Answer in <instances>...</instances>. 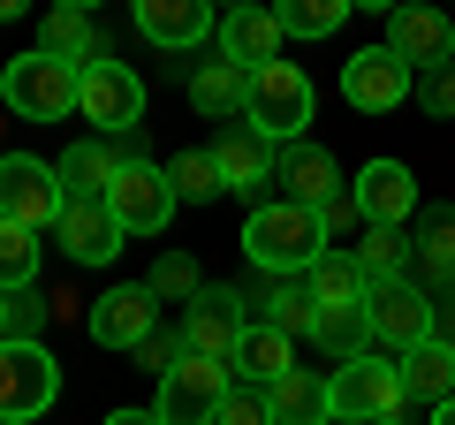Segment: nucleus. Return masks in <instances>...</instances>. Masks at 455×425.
Wrapping results in <instances>:
<instances>
[{
    "label": "nucleus",
    "mask_w": 455,
    "mask_h": 425,
    "mask_svg": "<svg viewBox=\"0 0 455 425\" xmlns=\"http://www.w3.org/2000/svg\"><path fill=\"white\" fill-rule=\"evenodd\" d=\"M190 107H197V115H212V122H243V107H251V68L205 61V68L190 76Z\"/></svg>",
    "instance_id": "nucleus-23"
},
{
    "label": "nucleus",
    "mask_w": 455,
    "mask_h": 425,
    "mask_svg": "<svg viewBox=\"0 0 455 425\" xmlns=\"http://www.w3.org/2000/svg\"><path fill=\"white\" fill-rule=\"evenodd\" d=\"M38 319H46V296L38 289L8 296V334H16V342H38Z\"/></svg>",
    "instance_id": "nucleus-37"
},
{
    "label": "nucleus",
    "mask_w": 455,
    "mask_h": 425,
    "mask_svg": "<svg viewBox=\"0 0 455 425\" xmlns=\"http://www.w3.org/2000/svg\"><path fill=\"white\" fill-rule=\"evenodd\" d=\"M326 221L311 205H296V197H259V205L243 212V259L259 266V274H274V281H296V274H311V266L326 259Z\"/></svg>",
    "instance_id": "nucleus-1"
},
{
    "label": "nucleus",
    "mask_w": 455,
    "mask_h": 425,
    "mask_svg": "<svg viewBox=\"0 0 455 425\" xmlns=\"http://www.w3.org/2000/svg\"><path fill=\"white\" fill-rule=\"evenodd\" d=\"M46 53H61V61H76V53H92L99 61V38H92V16L84 8H53L46 16V38H38Z\"/></svg>",
    "instance_id": "nucleus-31"
},
{
    "label": "nucleus",
    "mask_w": 455,
    "mask_h": 425,
    "mask_svg": "<svg viewBox=\"0 0 455 425\" xmlns=\"http://www.w3.org/2000/svg\"><path fill=\"white\" fill-rule=\"evenodd\" d=\"M448 46H455V23L440 8H387V53H403L410 68H448Z\"/></svg>",
    "instance_id": "nucleus-16"
},
{
    "label": "nucleus",
    "mask_w": 455,
    "mask_h": 425,
    "mask_svg": "<svg viewBox=\"0 0 455 425\" xmlns=\"http://www.w3.org/2000/svg\"><path fill=\"white\" fill-rule=\"evenodd\" d=\"M274 167H281V182H289V197H296V205H311V212H326L341 190H349L341 167H334V152H319V145H281Z\"/></svg>",
    "instance_id": "nucleus-21"
},
{
    "label": "nucleus",
    "mask_w": 455,
    "mask_h": 425,
    "mask_svg": "<svg viewBox=\"0 0 455 425\" xmlns=\"http://www.w3.org/2000/svg\"><path fill=\"white\" fill-rule=\"evenodd\" d=\"M410 92H418V68H410L403 53H387V46H364V53L341 61V99H349L357 115H395Z\"/></svg>",
    "instance_id": "nucleus-11"
},
{
    "label": "nucleus",
    "mask_w": 455,
    "mask_h": 425,
    "mask_svg": "<svg viewBox=\"0 0 455 425\" xmlns=\"http://www.w3.org/2000/svg\"><path fill=\"white\" fill-rule=\"evenodd\" d=\"M212 167H220V190H235V197L259 205V182L274 175V145H266L259 130H243V122H228L220 145H212Z\"/></svg>",
    "instance_id": "nucleus-18"
},
{
    "label": "nucleus",
    "mask_w": 455,
    "mask_h": 425,
    "mask_svg": "<svg viewBox=\"0 0 455 425\" xmlns=\"http://www.w3.org/2000/svg\"><path fill=\"white\" fill-rule=\"evenodd\" d=\"M304 289H311L319 311H334V304H364V296H372V274L357 266V251H326V259L304 274Z\"/></svg>",
    "instance_id": "nucleus-24"
},
{
    "label": "nucleus",
    "mask_w": 455,
    "mask_h": 425,
    "mask_svg": "<svg viewBox=\"0 0 455 425\" xmlns=\"http://www.w3.org/2000/svg\"><path fill=\"white\" fill-rule=\"evenodd\" d=\"M319 221H326V236H334V229H349V221H364V212H357V197L341 190V197H334V205H326V212H319Z\"/></svg>",
    "instance_id": "nucleus-39"
},
{
    "label": "nucleus",
    "mask_w": 455,
    "mask_h": 425,
    "mask_svg": "<svg viewBox=\"0 0 455 425\" xmlns=\"http://www.w3.org/2000/svg\"><path fill=\"white\" fill-rule=\"evenodd\" d=\"M418 99H425V115H433V122H440V115L455 122V68H433V76L418 84Z\"/></svg>",
    "instance_id": "nucleus-38"
},
{
    "label": "nucleus",
    "mask_w": 455,
    "mask_h": 425,
    "mask_svg": "<svg viewBox=\"0 0 455 425\" xmlns=\"http://www.w3.org/2000/svg\"><path fill=\"white\" fill-rule=\"evenodd\" d=\"M433 334H440V342L455 349V311H448V319H433Z\"/></svg>",
    "instance_id": "nucleus-41"
},
{
    "label": "nucleus",
    "mask_w": 455,
    "mask_h": 425,
    "mask_svg": "<svg viewBox=\"0 0 455 425\" xmlns=\"http://www.w3.org/2000/svg\"><path fill=\"white\" fill-rule=\"evenodd\" d=\"M243 289H197V304L182 311V349L190 357H235V342H243Z\"/></svg>",
    "instance_id": "nucleus-13"
},
{
    "label": "nucleus",
    "mask_w": 455,
    "mask_h": 425,
    "mask_svg": "<svg viewBox=\"0 0 455 425\" xmlns=\"http://www.w3.org/2000/svg\"><path fill=\"white\" fill-rule=\"evenodd\" d=\"M418 266L433 281H455V212H440L433 229H425V244H418Z\"/></svg>",
    "instance_id": "nucleus-34"
},
{
    "label": "nucleus",
    "mask_w": 455,
    "mask_h": 425,
    "mask_svg": "<svg viewBox=\"0 0 455 425\" xmlns=\"http://www.w3.org/2000/svg\"><path fill=\"white\" fill-rule=\"evenodd\" d=\"M403 403H410L403 365H387L379 349H372V357H357V365H334V373H326V418H341V425H387Z\"/></svg>",
    "instance_id": "nucleus-3"
},
{
    "label": "nucleus",
    "mask_w": 455,
    "mask_h": 425,
    "mask_svg": "<svg viewBox=\"0 0 455 425\" xmlns=\"http://www.w3.org/2000/svg\"><path fill=\"white\" fill-rule=\"evenodd\" d=\"M259 319H266V327H281V334L296 342V334H311L319 304H311V289H304V281H274V289H266V304H259Z\"/></svg>",
    "instance_id": "nucleus-29"
},
{
    "label": "nucleus",
    "mask_w": 455,
    "mask_h": 425,
    "mask_svg": "<svg viewBox=\"0 0 455 425\" xmlns=\"http://www.w3.org/2000/svg\"><path fill=\"white\" fill-rule=\"evenodd\" d=\"M448 289H455V281H448Z\"/></svg>",
    "instance_id": "nucleus-46"
},
{
    "label": "nucleus",
    "mask_w": 455,
    "mask_h": 425,
    "mask_svg": "<svg viewBox=\"0 0 455 425\" xmlns=\"http://www.w3.org/2000/svg\"><path fill=\"white\" fill-rule=\"evenodd\" d=\"M175 182H167V167H152V160H122L114 167V182H107V212L122 221V236H160L167 221H175Z\"/></svg>",
    "instance_id": "nucleus-8"
},
{
    "label": "nucleus",
    "mask_w": 455,
    "mask_h": 425,
    "mask_svg": "<svg viewBox=\"0 0 455 425\" xmlns=\"http://www.w3.org/2000/svg\"><path fill=\"white\" fill-rule=\"evenodd\" d=\"M122 160H145V152L107 145V137H84V145H68L61 160H53V175H61L68 205H84V197H107V182H114V167H122Z\"/></svg>",
    "instance_id": "nucleus-20"
},
{
    "label": "nucleus",
    "mask_w": 455,
    "mask_h": 425,
    "mask_svg": "<svg viewBox=\"0 0 455 425\" xmlns=\"http://www.w3.org/2000/svg\"><path fill=\"white\" fill-rule=\"evenodd\" d=\"M0 342H8V296H0Z\"/></svg>",
    "instance_id": "nucleus-43"
},
{
    "label": "nucleus",
    "mask_w": 455,
    "mask_h": 425,
    "mask_svg": "<svg viewBox=\"0 0 455 425\" xmlns=\"http://www.w3.org/2000/svg\"><path fill=\"white\" fill-rule=\"evenodd\" d=\"M228 373L243 380V388H274L281 373H296V342L281 327H266V319H251L243 342H235V357H228Z\"/></svg>",
    "instance_id": "nucleus-22"
},
{
    "label": "nucleus",
    "mask_w": 455,
    "mask_h": 425,
    "mask_svg": "<svg viewBox=\"0 0 455 425\" xmlns=\"http://www.w3.org/2000/svg\"><path fill=\"white\" fill-rule=\"evenodd\" d=\"M53 236H61V251H68L76 266H107L114 251L130 244V236H122V221L107 212V197H84V205H68Z\"/></svg>",
    "instance_id": "nucleus-19"
},
{
    "label": "nucleus",
    "mask_w": 455,
    "mask_h": 425,
    "mask_svg": "<svg viewBox=\"0 0 455 425\" xmlns=\"http://www.w3.org/2000/svg\"><path fill=\"white\" fill-rule=\"evenodd\" d=\"M274 16H281V38H334L349 23V0H289Z\"/></svg>",
    "instance_id": "nucleus-30"
},
{
    "label": "nucleus",
    "mask_w": 455,
    "mask_h": 425,
    "mask_svg": "<svg viewBox=\"0 0 455 425\" xmlns=\"http://www.w3.org/2000/svg\"><path fill=\"white\" fill-rule=\"evenodd\" d=\"M448 68H455V46H448Z\"/></svg>",
    "instance_id": "nucleus-44"
},
{
    "label": "nucleus",
    "mask_w": 455,
    "mask_h": 425,
    "mask_svg": "<svg viewBox=\"0 0 455 425\" xmlns=\"http://www.w3.org/2000/svg\"><path fill=\"white\" fill-rule=\"evenodd\" d=\"M212 425H274V403H266V388H243V380H235V395L220 403Z\"/></svg>",
    "instance_id": "nucleus-35"
},
{
    "label": "nucleus",
    "mask_w": 455,
    "mask_h": 425,
    "mask_svg": "<svg viewBox=\"0 0 455 425\" xmlns=\"http://www.w3.org/2000/svg\"><path fill=\"white\" fill-rule=\"evenodd\" d=\"M167 182H175V197H220L212 152H175V160H167Z\"/></svg>",
    "instance_id": "nucleus-33"
},
{
    "label": "nucleus",
    "mask_w": 455,
    "mask_h": 425,
    "mask_svg": "<svg viewBox=\"0 0 455 425\" xmlns=\"http://www.w3.org/2000/svg\"><path fill=\"white\" fill-rule=\"evenodd\" d=\"M212 38H220V61L251 68V76H259L266 61H281V16L274 8H228Z\"/></svg>",
    "instance_id": "nucleus-17"
},
{
    "label": "nucleus",
    "mask_w": 455,
    "mask_h": 425,
    "mask_svg": "<svg viewBox=\"0 0 455 425\" xmlns=\"http://www.w3.org/2000/svg\"><path fill=\"white\" fill-rule=\"evenodd\" d=\"M197 266L190 259H160V274H152V296H182V304H197Z\"/></svg>",
    "instance_id": "nucleus-36"
},
{
    "label": "nucleus",
    "mask_w": 455,
    "mask_h": 425,
    "mask_svg": "<svg viewBox=\"0 0 455 425\" xmlns=\"http://www.w3.org/2000/svg\"><path fill=\"white\" fill-rule=\"evenodd\" d=\"M61 212H68V190H61V175H53V160L0 152V221L46 236V229H61Z\"/></svg>",
    "instance_id": "nucleus-5"
},
{
    "label": "nucleus",
    "mask_w": 455,
    "mask_h": 425,
    "mask_svg": "<svg viewBox=\"0 0 455 425\" xmlns=\"http://www.w3.org/2000/svg\"><path fill=\"white\" fill-rule=\"evenodd\" d=\"M107 425H160V410H107Z\"/></svg>",
    "instance_id": "nucleus-40"
},
{
    "label": "nucleus",
    "mask_w": 455,
    "mask_h": 425,
    "mask_svg": "<svg viewBox=\"0 0 455 425\" xmlns=\"http://www.w3.org/2000/svg\"><path fill=\"white\" fill-rule=\"evenodd\" d=\"M31 281H38V236L0 221V296H23Z\"/></svg>",
    "instance_id": "nucleus-28"
},
{
    "label": "nucleus",
    "mask_w": 455,
    "mask_h": 425,
    "mask_svg": "<svg viewBox=\"0 0 455 425\" xmlns=\"http://www.w3.org/2000/svg\"><path fill=\"white\" fill-rule=\"evenodd\" d=\"M235 395V373H228L220 357H182L175 373L160 380V425H212L220 418V403Z\"/></svg>",
    "instance_id": "nucleus-9"
},
{
    "label": "nucleus",
    "mask_w": 455,
    "mask_h": 425,
    "mask_svg": "<svg viewBox=\"0 0 455 425\" xmlns=\"http://www.w3.org/2000/svg\"><path fill=\"white\" fill-rule=\"evenodd\" d=\"M76 115L92 122L99 137H145V84H137V68H122L114 53H99V61H84V99Z\"/></svg>",
    "instance_id": "nucleus-7"
},
{
    "label": "nucleus",
    "mask_w": 455,
    "mask_h": 425,
    "mask_svg": "<svg viewBox=\"0 0 455 425\" xmlns=\"http://www.w3.org/2000/svg\"><path fill=\"white\" fill-rule=\"evenodd\" d=\"M243 130H259L266 145H304L311 130V76L296 61H266L259 76H251V107H243Z\"/></svg>",
    "instance_id": "nucleus-4"
},
{
    "label": "nucleus",
    "mask_w": 455,
    "mask_h": 425,
    "mask_svg": "<svg viewBox=\"0 0 455 425\" xmlns=\"http://www.w3.org/2000/svg\"><path fill=\"white\" fill-rule=\"evenodd\" d=\"M357 266L372 281H403V266H410V244H403V229H364V244H357Z\"/></svg>",
    "instance_id": "nucleus-32"
},
{
    "label": "nucleus",
    "mask_w": 455,
    "mask_h": 425,
    "mask_svg": "<svg viewBox=\"0 0 455 425\" xmlns=\"http://www.w3.org/2000/svg\"><path fill=\"white\" fill-rule=\"evenodd\" d=\"M266 403H274V425H319L326 418V380L296 365V373H281L266 388Z\"/></svg>",
    "instance_id": "nucleus-27"
},
{
    "label": "nucleus",
    "mask_w": 455,
    "mask_h": 425,
    "mask_svg": "<svg viewBox=\"0 0 455 425\" xmlns=\"http://www.w3.org/2000/svg\"><path fill=\"white\" fill-rule=\"evenodd\" d=\"M137 38H152L160 53H197L212 31H220V16H212L205 0H137Z\"/></svg>",
    "instance_id": "nucleus-14"
},
{
    "label": "nucleus",
    "mask_w": 455,
    "mask_h": 425,
    "mask_svg": "<svg viewBox=\"0 0 455 425\" xmlns=\"http://www.w3.org/2000/svg\"><path fill=\"white\" fill-rule=\"evenodd\" d=\"M387 425H403V418H387Z\"/></svg>",
    "instance_id": "nucleus-45"
},
{
    "label": "nucleus",
    "mask_w": 455,
    "mask_h": 425,
    "mask_svg": "<svg viewBox=\"0 0 455 425\" xmlns=\"http://www.w3.org/2000/svg\"><path fill=\"white\" fill-rule=\"evenodd\" d=\"M403 388H410V403H433V410L455 395V349L440 342V334H433V342H418V349L403 357Z\"/></svg>",
    "instance_id": "nucleus-25"
},
{
    "label": "nucleus",
    "mask_w": 455,
    "mask_h": 425,
    "mask_svg": "<svg viewBox=\"0 0 455 425\" xmlns=\"http://www.w3.org/2000/svg\"><path fill=\"white\" fill-rule=\"evenodd\" d=\"M0 99H8L16 122H68L76 99H84V68L46 53V46H31V53H16V61L0 68Z\"/></svg>",
    "instance_id": "nucleus-2"
},
{
    "label": "nucleus",
    "mask_w": 455,
    "mask_h": 425,
    "mask_svg": "<svg viewBox=\"0 0 455 425\" xmlns=\"http://www.w3.org/2000/svg\"><path fill=\"white\" fill-rule=\"evenodd\" d=\"M349 197H357L364 229H403L410 205H418V175H410L403 160H372L357 182H349Z\"/></svg>",
    "instance_id": "nucleus-15"
},
{
    "label": "nucleus",
    "mask_w": 455,
    "mask_h": 425,
    "mask_svg": "<svg viewBox=\"0 0 455 425\" xmlns=\"http://www.w3.org/2000/svg\"><path fill=\"white\" fill-rule=\"evenodd\" d=\"M364 319H372V349H403L410 357L418 342H433V296L418 281H372Z\"/></svg>",
    "instance_id": "nucleus-10"
},
{
    "label": "nucleus",
    "mask_w": 455,
    "mask_h": 425,
    "mask_svg": "<svg viewBox=\"0 0 455 425\" xmlns=\"http://www.w3.org/2000/svg\"><path fill=\"white\" fill-rule=\"evenodd\" d=\"M61 395V365L46 357V342H0V425H38Z\"/></svg>",
    "instance_id": "nucleus-6"
},
{
    "label": "nucleus",
    "mask_w": 455,
    "mask_h": 425,
    "mask_svg": "<svg viewBox=\"0 0 455 425\" xmlns=\"http://www.w3.org/2000/svg\"><path fill=\"white\" fill-rule=\"evenodd\" d=\"M433 425H455V395H448V403H440V410H433Z\"/></svg>",
    "instance_id": "nucleus-42"
},
{
    "label": "nucleus",
    "mask_w": 455,
    "mask_h": 425,
    "mask_svg": "<svg viewBox=\"0 0 455 425\" xmlns=\"http://www.w3.org/2000/svg\"><path fill=\"white\" fill-rule=\"evenodd\" d=\"M152 334H160V296H152V281H122V289H107L92 304V342L145 349Z\"/></svg>",
    "instance_id": "nucleus-12"
},
{
    "label": "nucleus",
    "mask_w": 455,
    "mask_h": 425,
    "mask_svg": "<svg viewBox=\"0 0 455 425\" xmlns=\"http://www.w3.org/2000/svg\"><path fill=\"white\" fill-rule=\"evenodd\" d=\"M311 342L334 349V365L372 357V319H364V304H334V311H319V319H311Z\"/></svg>",
    "instance_id": "nucleus-26"
}]
</instances>
